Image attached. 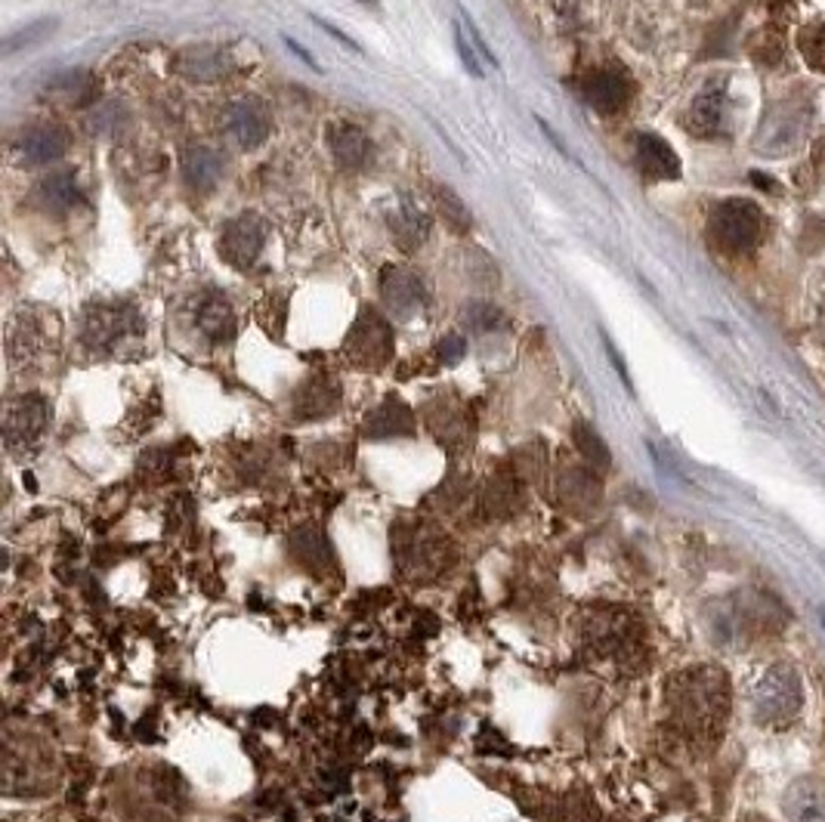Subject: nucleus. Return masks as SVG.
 <instances>
[{
  "label": "nucleus",
  "mask_w": 825,
  "mask_h": 822,
  "mask_svg": "<svg viewBox=\"0 0 825 822\" xmlns=\"http://www.w3.org/2000/svg\"><path fill=\"white\" fill-rule=\"evenodd\" d=\"M727 677L720 671H696L677 683V708L681 724L693 736H715L720 720L727 717Z\"/></svg>",
  "instance_id": "obj_1"
},
{
  "label": "nucleus",
  "mask_w": 825,
  "mask_h": 822,
  "mask_svg": "<svg viewBox=\"0 0 825 822\" xmlns=\"http://www.w3.org/2000/svg\"><path fill=\"white\" fill-rule=\"evenodd\" d=\"M754 717L767 727H785L801 712V677L792 665H770L751 693Z\"/></svg>",
  "instance_id": "obj_2"
},
{
  "label": "nucleus",
  "mask_w": 825,
  "mask_h": 822,
  "mask_svg": "<svg viewBox=\"0 0 825 822\" xmlns=\"http://www.w3.org/2000/svg\"><path fill=\"white\" fill-rule=\"evenodd\" d=\"M711 238L717 248H724L727 254H742L751 250L763 235V214L761 207L746 199H732V202L717 204L711 214Z\"/></svg>",
  "instance_id": "obj_3"
},
{
  "label": "nucleus",
  "mask_w": 825,
  "mask_h": 822,
  "mask_svg": "<svg viewBox=\"0 0 825 822\" xmlns=\"http://www.w3.org/2000/svg\"><path fill=\"white\" fill-rule=\"evenodd\" d=\"M266 229L260 217L254 214H242L226 223V229L219 235V254L226 264H233L235 269H250L257 264L260 250H264Z\"/></svg>",
  "instance_id": "obj_4"
},
{
  "label": "nucleus",
  "mask_w": 825,
  "mask_h": 822,
  "mask_svg": "<svg viewBox=\"0 0 825 822\" xmlns=\"http://www.w3.org/2000/svg\"><path fill=\"white\" fill-rule=\"evenodd\" d=\"M219 127L242 149H257L269 137V118H266L264 106L254 103V99H235V103H229L223 109V115H219Z\"/></svg>",
  "instance_id": "obj_5"
},
{
  "label": "nucleus",
  "mask_w": 825,
  "mask_h": 822,
  "mask_svg": "<svg viewBox=\"0 0 825 822\" xmlns=\"http://www.w3.org/2000/svg\"><path fill=\"white\" fill-rule=\"evenodd\" d=\"M346 346H350V356L356 359L358 365H381V362L389 359L393 334H389V325L377 312H365L353 328Z\"/></svg>",
  "instance_id": "obj_6"
},
{
  "label": "nucleus",
  "mask_w": 825,
  "mask_h": 822,
  "mask_svg": "<svg viewBox=\"0 0 825 822\" xmlns=\"http://www.w3.org/2000/svg\"><path fill=\"white\" fill-rule=\"evenodd\" d=\"M133 334H140V316L127 307H99L87 316V341L94 346L109 350V346L130 341Z\"/></svg>",
  "instance_id": "obj_7"
},
{
  "label": "nucleus",
  "mask_w": 825,
  "mask_h": 822,
  "mask_svg": "<svg viewBox=\"0 0 825 822\" xmlns=\"http://www.w3.org/2000/svg\"><path fill=\"white\" fill-rule=\"evenodd\" d=\"M581 94L591 103L593 109L600 115H615L628 106L631 99V81L624 72L619 68H597L591 72L585 84H581Z\"/></svg>",
  "instance_id": "obj_8"
},
{
  "label": "nucleus",
  "mask_w": 825,
  "mask_h": 822,
  "mask_svg": "<svg viewBox=\"0 0 825 822\" xmlns=\"http://www.w3.org/2000/svg\"><path fill=\"white\" fill-rule=\"evenodd\" d=\"M381 295L387 300L393 316H403V319L415 316L424 307V300H427L424 281L415 273L403 269V266H387L384 269V276H381Z\"/></svg>",
  "instance_id": "obj_9"
},
{
  "label": "nucleus",
  "mask_w": 825,
  "mask_h": 822,
  "mask_svg": "<svg viewBox=\"0 0 825 822\" xmlns=\"http://www.w3.org/2000/svg\"><path fill=\"white\" fill-rule=\"evenodd\" d=\"M65 134L60 127L53 125H38L29 127L22 137L17 140V156L25 168H44V164H53L65 156Z\"/></svg>",
  "instance_id": "obj_10"
},
{
  "label": "nucleus",
  "mask_w": 825,
  "mask_h": 822,
  "mask_svg": "<svg viewBox=\"0 0 825 822\" xmlns=\"http://www.w3.org/2000/svg\"><path fill=\"white\" fill-rule=\"evenodd\" d=\"M173 68L189 81H199V84H214V81L226 78L229 72V60L219 47H211V44H195V47H186L176 53L173 60Z\"/></svg>",
  "instance_id": "obj_11"
},
{
  "label": "nucleus",
  "mask_w": 825,
  "mask_h": 822,
  "mask_svg": "<svg viewBox=\"0 0 825 822\" xmlns=\"http://www.w3.org/2000/svg\"><path fill=\"white\" fill-rule=\"evenodd\" d=\"M634 156L638 168L646 180H677L681 177V158L674 156L668 142L655 134H638L634 140Z\"/></svg>",
  "instance_id": "obj_12"
},
{
  "label": "nucleus",
  "mask_w": 825,
  "mask_h": 822,
  "mask_svg": "<svg viewBox=\"0 0 825 822\" xmlns=\"http://www.w3.org/2000/svg\"><path fill=\"white\" fill-rule=\"evenodd\" d=\"M724 90L711 84V87H705L693 103H689V111H686V130L693 134V137H701V140H708V137H717L720 130H724V118H727V111H724Z\"/></svg>",
  "instance_id": "obj_13"
},
{
  "label": "nucleus",
  "mask_w": 825,
  "mask_h": 822,
  "mask_svg": "<svg viewBox=\"0 0 825 822\" xmlns=\"http://www.w3.org/2000/svg\"><path fill=\"white\" fill-rule=\"evenodd\" d=\"M180 168H183V180L189 189L195 192H214L223 180V158L207 146H189Z\"/></svg>",
  "instance_id": "obj_14"
},
{
  "label": "nucleus",
  "mask_w": 825,
  "mask_h": 822,
  "mask_svg": "<svg viewBox=\"0 0 825 822\" xmlns=\"http://www.w3.org/2000/svg\"><path fill=\"white\" fill-rule=\"evenodd\" d=\"M328 146H331V156L338 158V164L346 171H358L372 156V140L356 125H346V121L328 127Z\"/></svg>",
  "instance_id": "obj_15"
},
{
  "label": "nucleus",
  "mask_w": 825,
  "mask_h": 822,
  "mask_svg": "<svg viewBox=\"0 0 825 822\" xmlns=\"http://www.w3.org/2000/svg\"><path fill=\"white\" fill-rule=\"evenodd\" d=\"M785 816L792 822H825V782L797 779L785 791Z\"/></svg>",
  "instance_id": "obj_16"
},
{
  "label": "nucleus",
  "mask_w": 825,
  "mask_h": 822,
  "mask_svg": "<svg viewBox=\"0 0 825 822\" xmlns=\"http://www.w3.org/2000/svg\"><path fill=\"white\" fill-rule=\"evenodd\" d=\"M81 199L78 177L72 171H56L44 177L38 189H34V202L41 204L47 214H65L72 211Z\"/></svg>",
  "instance_id": "obj_17"
},
{
  "label": "nucleus",
  "mask_w": 825,
  "mask_h": 822,
  "mask_svg": "<svg viewBox=\"0 0 825 822\" xmlns=\"http://www.w3.org/2000/svg\"><path fill=\"white\" fill-rule=\"evenodd\" d=\"M389 226H393V235L399 238V245L405 250L418 248L424 238H427V233H430V220H427V214L411 199L399 202L396 214L389 217Z\"/></svg>",
  "instance_id": "obj_18"
},
{
  "label": "nucleus",
  "mask_w": 825,
  "mask_h": 822,
  "mask_svg": "<svg viewBox=\"0 0 825 822\" xmlns=\"http://www.w3.org/2000/svg\"><path fill=\"white\" fill-rule=\"evenodd\" d=\"M199 328H202L204 338L211 341H233L235 334V312L233 307L223 300V297L211 295L204 297L202 307H199Z\"/></svg>",
  "instance_id": "obj_19"
},
{
  "label": "nucleus",
  "mask_w": 825,
  "mask_h": 822,
  "mask_svg": "<svg viewBox=\"0 0 825 822\" xmlns=\"http://www.w3.org/2000/svg\"><path fill=\"white\" fill-rule=\"evenodd\" d=\"M41 427H44V403L41 399H22L7 415V439L10 442H19V439L29 442L41 434Z\"/></svg>",
  "instance_id": "obj_20"
},
{
  "label": "nucleus",
  "mask_w": 825,
  "mask_h": 822,
  "mask_svg": "<svg viewBox=\"0 0 825 822\" xmlns=\"http://www.w3.org/2000/svg\"><path fill=\"white\" fill-rule=\"evenodd\" d=\"M56 19H38V22H29L25 29H19V32H13L7 41H3V53L10 56V53H17V50H29V47H38L41 41H47L50 34L56 32Z\"/></svg>",
  "instance_id": "obj_21"
},
{
  "label": "nucleus",
  "mask_w": 825,
  "mask_h": 822,
  "mask_svg": "<svg viewBox=\"0 0 825 822\" xmlns=\"http://www.w3.org/2000/svg\"><path fill=\"white\" fill-rule=\"evenodd\" d=\"M797 47H801L804 60H807L816 72H825V25L823 22L801 29V32H797Z\"/></svg>",
  "instance_id": "obj_22"
},
{
  "label": "nucleus",
  "mask_w": 825,
  "mask_h": 822,
  "mask_svg": "<svg viewBox=\"0 0 825 822\" xmlns=\"http://www.w3.org/2000/svg\"><path fill=\"white\" fill-rule=\"evenodd\" d=\"M437 204H439V211H442V217L452 223L454 233H468V229H470V211L464 207V202H461V199L454 195L452 189L439 186L437 189Z\"/></svg>",
  "instance_id": "obj_23"
},
{
  "label": "nucleus",
  "mask_w": 825,
  "mask_h": 822,
  "mask_svg": "<svg viewBox=\"0 0 825 822\" xmlns=\"http://www.w3.org/2000/svg\"><path fill=\"white\" fill-rule=\"evenodd\" d=\"M452 34H454V50H458V56H461L464 68H468L473 78H483L485 63H483V56H480V50L473 47V41H470L468 29H464L461 22H454Z\"/></svg>",
  "instance_id": "obj_24"
},
{
  "label": "nucleus",
  "mask_w": 825,
  "mask_h": 822,
  "mask_svg": "<svg viewBox=\"0 0 825 822\" xmlns=\"http://www.w3.org/2000/svg\"><path fill=\"white\" fill-rule=\"evenodd\" d=\"M576 436H578V446H581V451H585L591 461H597V465H603V467L609 465V451H607V446H603V439H600V436L593 434V430H588L585 424L578 427Z\"/></svg>",
  "instance_id": "obj_25"
},
{
  "label": "nucleus",
  "mask_w": 825,
  "mask_h": 822,
  "mask_svg": "<svg viewBox=\"0 0 825 822\" xmlns=\"http://www.w3.org/2000/svg\"><path fill=\"white\" fill-rule=\"evenodd\" d=\"M125 121V115H121V106H115V103H106V106H99L96 115L90 118V127H94L96 134H109L111 127L121 125Z\"/></svg>",
  "instance_id": "obj_26"
},
{
  "label": "nucleus",
  "mask_w": 825,
  "mask_h": 822,
  "mask_svg": "<svg viewBox=\"0 0 825 822\" xmlns=\"http://www.w3.org/2000/svg\"><path fill=\"white\" fill-rule=\"evenodd\" d=\"M499 322V310L489 303H473L468 310V325L470 328H495Z\"/></svg>",
  "instance_id": "obj_27"
},
{
  "label": "nucleus",
  "mask_w": 825,
  "mask_h": 822,
  "mask_svg": "<svg viewBox=\"0 0 825 822\" xmlns=\"http://www.w3.org/2000/svg\"><path fill=\"white\" fill-rule=\"evenodd\" d=\"M464 29H468L470 41H473V47L480 50V56H483V63H485V65H495V68H499V56H495V53H492V47H489V44H485V38H483V34H480V29H476V25H473V19H464Z\"/></svg>",
  "instance_id": "obj_28"
},
{
  "label": "nucleus",
  "mask_w": 825,
  "mask_h": 822,
  "mask_svg": "<svg viewBox=\"0 0 825 822\" xmlns=\"http://www.w3.org/2000/svg\"><path fill=\"white\" fill-rule=\"evenodd\" d=\"M439 350H442V359H446V362H458V359L464 356L468 343H464V338H458V334H449V338L439 341Z\"/></svg>",
  "instance_id": "obj_29"
},
{
  "label": "nucleus",
  "mask_w": 825,
  "mask_h": 822,
  "mask_svg": "<svg viewBox=\"0 0 825 822\" xmlns=\"http://www.w3.org/2000/svg\"><path fill=\"white\" fill-rule=\"evenodd\" d=\"M315 22H319V29H325V32L331 34V38H338V41H341V44H346V47H350V50H362L356 44V41H353V38H346V34H343V32H338V29H334L331 22H325V19H315Z\"/></svg>",
  "instance_id": "obj_30"
},
{
  "label": "nucleus",
  "mask_w": 825,
  "mask_h": 822,
  "mask_svg": "<svg viewBox=\"0 0 825 822\" xmlns=\"http://www.w3.org/2000/svg\"><path fill=\"white\" fill-rule=\"evenodd\" d=\"M285 44H288V47H291V53H294V56H300V60H303V63L310 65V68H319V63H315V60H312V53H307V47H300V44H297L294 38H288V34H285Z\"/></svg>",
  "instance_id": "obj_31"
},
{
  "label": "nucleus",
  "mask_w": 825,
  "mask_h": 822,
  "mask_svg": "<svg viewBox=\"0 0 825 822\" xmlns=\"http://www.w3.org/2000/svg\"><path fill=\"white\" fill-rule=\"evenodd\" d=\"M358 3H365V7H377V0H358Z\"/></svg>",
  "instance_id": "obj_32"
},
{
  "label": "nucleus",
  "mask_w": 825,
  "mask_h": 822,
  "mask_svg": "<svg viewBox=\"0 0 825 822\" xmlns=\"http://www.w3.org/2000/svg\"><path fill=\"white\" fill-rule=\"evenodd\" d=\"M746 822H767V820H761V816H746Z\"/></svg>",
  "instance_id": "obj_33"
},
{
  "label": "nucleus",
  "mask_w": 825,
  "mask_h": 822,
  "mask_svg": "<svg viewBox=\"0 0 825 822\" xmlns=\"http://www.w3.org/2000/svg\"><path fill=\"white\" fill-rule=\"evenodd\" d=\"M823 624H825V609H823Z\"/></svg>",
  "instance_id": "obj_34"
}]
</instances>
